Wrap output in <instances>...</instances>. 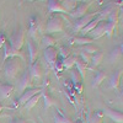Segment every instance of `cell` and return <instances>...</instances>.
<instances>
[{"label":"cell","instance_id":"obj_38","mask_svg":"<svg viewBox=\"0 0 123 123\" xmlns=\"http://www.w3.org/2000/svg\"><path fill=\"white\" fill-rule=\"evenodd\" d=\"M119 48H121V53H123V46H121Z\"/></svg>","mask_w":123,"mask_h":123},{"label":"cell","instance_id":"obj_14","mask_svg":"<svg viewBox=\"0 0 123 123\" xmlns=\"http://www.w3.org/2000/svg\"><path fill=\"white\" fill-rule=\"evenodd\" d=\"M123 70H116L112 73V75L110 76V87L111 89H118L119 87V80H121V75H122Z\"/></svg>","mask_w":123,"mask_h":123},{"label":"cell","instance_id":"obj_32","mask_svg":"<svg viewBox=\"0 0 123 123\" xmlns=\"http://www.w3.org/2000/svg\"><path fill=\"white\" fill-rule=\"evenodd\" d=\"M58 55H60L62 58H63V60L67 59L69 57V48L68 47H60L59 50H58Z\"/></svg>","mask_w":123,"mask_h":123},{"label":"cell","instance_id":"obj_1","mask_svg":"<svg viewBox=\"0 0 123 123\" xmlns=\"http://www.w3.org/2000/svg\"><path fill=\"white\" fill-rule=\"evenodd\" d=\"M18 70H20V62L16 58H10L4 68V75L6 79L12 80L16 78Z\"/></svg>","mask_w":123,"mask_h":123},{"label":"cell","instance_id":"obj_6","mask_svg":"<svg viewBox=\"0 0 123 123\" xmlns=\"http://www.w3.org/2000/svg\"><path fill=\"white\" fill-rule=\"evenodd\" d=\"M95 16H96V14H86L85 16L78 18L75 21V24H74V32H80V31H83V28L89 22H91L92 20L95 18Z\"/></svg>","mask_w":123,"mask_h":123},{"label":"cell","instance_id":"obj_24","mask_svg":"<svg viewBox=\"0 0 123 123\" xmlns=\"http://www.w3.org/2000/svg\"><path fill=\"white\" fill-rule=\"evenodd\" d=\"M92 38H89V37H75L73 38L71 43L74 44H83V46H87V44H92Z\"/></svg>","mask_w":123,"mask_h":123},{"label":"cell","instance_id":"obj_16","mask_svg":"<svg viewBox=\"0 0 123 123\" xmlns=\"http://www.w3.org/2000/svg\"><path fill=\"white\" fill-rule=\"evenodd\" d=\"M27 47H28V54H30V65H32L35 63V60L37 59V46H35L32 42H27Z\"/></svg>","mask_w":123,"mask_h":123},{"label":"cell","instance_id":"obj_18","mask_svg":"<svg viewBox=\"0 0 123 123\" xmlns=\"http://www.w3.org/2000/svg\"><path fill=\"white\" fill-rule=\"evenodd\" d=\"M57 42V39L53 37V36H50V35H46V36H43V38H42V47L46 49V48H49V47H53L54 46V43Z\"/></svg>","mask_w":123,"mask_h":123},{"label":"cell","instance_id":"obj_8","mask_svg":"<svg viewBox=\"0 0 123 123\" xmlns=\"http://www.w3.org/2000/svg\"><path fill=\"white\" fill-rule=\"evenodd\" d=\"M90 5H91V3H81L71 12H69V15L71 17H74V18L78 20V18H80V17H83V16L86 15V11H87V9L90 7Z\"/></svg>","mask_w":123,"mask_h":123},{"label":"cell","instance_id":"obj_29","mask_svg":"<svg viewBox=\"0 0 123 123\" xmlns=\"http://www.w3.org/2000/svg\"><path fill=\"white\" fill-rule=\"evenodd\" d=\"M112 11H113V10H112V7H111V6H107L105 10H102V11L98 14V16H97L96 18L98 20V21H101V20H106V17H108Z\"/></svg>","mask_w":123,"mask_h":123},{"label":"cell","instance_id":"obj_9","mask_svg":"<svg viewBox=\"0 0 123 123\" xmlns=\"http://www.w3.org/2000/svg\"><path fill=\"white\" fill-rule=\"evenodd\" d=\"M102 112H104V115H106L107 117H110L113 122H116V123H123V113H122V112H119L117 110H113V108H108V107H106Z\"/></svg>","mask_w":123,"mask_h":123},{"label":"cell","instance_id":"obj_11","mask_svg":"<svg viewBox=\"0 0 123 123\" xmlns=\"http://www.w3.org/2000/svg\"><path fill=\"white\" fill-rule=\"evenodd\" d=\"M31 80L32 79H31V76H30V71L26 70L24 73V75L21 76V79H20V81H18V91L25 92V90H27V87L31 84Z\"/></svg>","mask_w":123,"mask_h":123},{"label":"cell","instance_id":"obj_12","mask_svg":"<svg viewBox=\"0 0 123 123\" xmlns=\"http://www.w3.org/2000/svg\"><path fill=\"white\" fill-rule=\"evenodd\" d=\"M30 76L31 79H41L42 76V67H41L39 62H35V63L30 67Z\"/></svg>","mask_w":123,"mask_h":123},{"label":"cell","instance_id":"obj_37","mask_svg":"<svg viewBox=\"0 0 123 123\" xmlns=\"http://www.w3.org/2000/svg\"><path fill=\"white\" fill-rule=\"evenodd\" d=\"M121 91H122V95H123V83H122V85H121Z\"/></svg>","mask_w":123,"mask_h":123},{"label":"cell","instance_id":"obj_15","mask_svg":"<svg viewBox=\"0 0 123 123\" xmlns=\"http://www.w3.org/2000/svg\"><path fill=\"white\" fill-rule=\"evenodd\" d=\"M14 91V86L11 84H0V98L5 100L7 98L11 92Z\"/></svg>","mask_w":123,"mask_h":123},{"label":"cell","instance_id":"obj_27","mask_svg":"<svg viewBox=\"0 0 123 123\" xmlns=\"http://www.w3.org/2000/svg\"><path fill=\"white\" fill-rule=\"evenodd\" d=\"M102 117H104V112L97 111L89 118V123H102Z\"/></svg>","mask_w":123,"mask_h":123},{"label":"cell","instance_id":"obj_3","mask_svg":"<svg viewBox=\"0 0 123 123\" xmlns=\"http://www.w3.org/2000/svg\"><path fill=\"white\" fill-rule=\"evenodd\" d=\"M24 42H25V31L22 28H20L18 31H15L14 35L9 39V44L11 46L12 49L17 50V52L24 46Z\"/></svg>","mask_w":123,"mask_h":123},{"label":"cell","instance_id":"obj_5","mask_svg":"<svg viewBox=\"0 0 123 123\" xmlns=\"http://www.w3.org/2000/svg\"><path fill=\"white\" fill-rule=\"evenodd\" d=\"M43 54H44V59L47 62V64L50 68H54V65L57 63V58H58V50L54 47H49V48L44 49Z\"/></svg>","mask_w":123,"mask_h":123},{"label":"cell","instance_id":"obj_17","mask_svg":"<svg viewBox=\"0 0 123 123\" xmlns=\"http://www.w3.org/2000/svg\"><path fill=\"white\" fill-rule=\"evenodd\" d=\"M42 97H43V100H44V108H49L52 105H54L55 104V100H54V97L50 95V94H48V92H46L44 91V89L42 90Z\"/></svg>","mask_w":123,"mask_h":123},{"label":"cell","instance_id":"obj_30","mask_svg":"<svg viewBox=\"0 0 123 123\" xmlns=\"http://www.w3.org/2000/svg\"><path fill=\"white\" fill-rule=\"evenodd\" d=\"M76 57H68L67 59L63 60V68L64 69H70L73 65H75Z\"/></svg>","mask_w":123,"mask_h":123},{"label":"cell","instance_id":"obj_25","mask_svg":"<svg viewBox=\"0 0 123 123\" xmlns=\"http://www.w3.org/2000/svg\"><path fill=\"white\" fill-rule=\"evenodd\" d=\"M98 22H100V21H98V20L95 17V18L92 20L91 22H89V24H87V25H86V26L83 28V31H81V32H83L84 35H86V33H90L91 31H92V30H94V28H95V27L98 25Z\"/></svg>","mask_w":123,"mask_h":123},{"label":"cell","instance_id":"obj_33","mask_svg":"<svg viewBox=\"0 0 123 123\" xmlns=\"http://www.w3.org/2000/svg\"><path fill=\"white\" fill-rule=\"evenodd\" d=\"M80 57L83 58L81 60H83V62H85L86 64H89V63H90V60H91V57H90L89 54H86V53H84V52H80Z\"/></svg>","mask_w":123,"mask_h":123},{"label":"cell","instance_id":"obj_21","mask_svg":"<svg viewBox=\"0 0 123 123\" xmlns=\"http://www.w3.org/2000/svg\"><path fill=\"white\" fill-rule=\"evenodd\" d=\"M106 73L105 71H97L96 73V76L94 78V80H92V87H97V86H100V84L104 81L105 79H106Z\"/></svg>","mask_w":123,"mask_h":123},{"label":"cell","instance_id":"obj_22","mask_svg":"<svg viewBox=\"0 0 123 123\" xmlns=\"http://www.w3.org/2000/svg\"><path fill=\"white\" fill-rule=\"evenodd\" d=\"M75 65H76V69H78V71H79L80 76H81V78L84 79V78H85V71H86V67H87V64L85 63V62H83L81 59L76 58Z\"/></svg>","mask_w":123,"mask_h":123},{"label":"cell","instance_id":"obj_7","mask_svg":"<svg viewBox=\"0 0 123 123\" xmlns=\"http://www.w3.org/2000/svg\"><path fill=\"white\" fill-rule=\"evenodd\" d=\"M3 48H4V55H3V62H1V64L5 63V60H6L7 58H16V57H20L21 59H24V55L20 53V52H17V50L12 49L11 46H10L7 42H5V44L3 46Z\"/></svg>","mask_w":123,"mask_h":123},{"label":"cell","instance_id":"obj_2","mask_svg":"<svg viewBox=\"0 0 123 123\" xmlns=\"http://www.w3.org/2000/svg\"><path fill=\"white\" fill-rule=\"evenodd\" d=\"M63 28H64L63 18H60L59 16H52L48 18L47 26H46V31L48 32V35L54 33V32H62Z\"/></svg>","mask_w":123,"mask_h":123},{"label":"cell","instance_id":"obj_13","mask_svg":"<svg viewBox=\"0 0 123 123\" xmlns=\"http://www.w3.org/2000/svg\"><path fill=\"white\" fill-rule=\"evenodd\" d=\"M48 10L50 12H62V14H68L67 10L63 7L60 1H55V0H49L48 1Z\"/></svg>","mask_w":123,"mask_h":123},{"label":"cell","instance_id":"obj_23","mask_svg":"<svg viewBox=\"0 0 123 123\" xmlns=\"http://www.w3.org/2000/svg\"><path fill=\"white\" fill-rule=\"evenodd\" d=\"M104 57H105V54L101 52V50H98V52H96L95 54H92L91 55V63H92V67H97V65H100L101 64V62H102V59H104Z\"/></svg>","mask_w":123,"mask_h":123},{"label":"cell","instance_id":"obj_26","mask_svg":"<svg viewBox=\"0 0 123 123\" xmlns=\"http://www.w3.org/2000/svg\"><path fill=\"white\" fill-rule=\"evenodd\" d=\"M119 55H121V48H119V47H116V48H113V49L110 52L108 59H110L111 63H115V62L119 58Z\"/></svg>","mask_w":123,"mask_h":123},{"label":"cell","instance_id":"obj_35","mask_svg":"<svg viewBox=\"0 0 123 123\" xmlns=\"http://www.w3.org/2000/svg\"><path fill=\"white\" fill-rule=\"evenodd\" d=\"M5 42H6V39H5V36L3 35V33H0V48H1L4 44H5Z\"/></svg>","mask_w":123,"mask_h":123},{"label":"cell","instance_id":"obj_10","mask_svg":"<svg viewBox=\"0 0 123 123\" xmlns=\"http://www.w3.org/2000/svg\"><path fill=\"white\" fill-rule=\"evenodd\" d=\"M42 90H43V89H30V90L25 91L24 94L20 96V98H18V104H20V105H25L28 100H31L33 96L38 95L39 92H42Z\"/></svg>","mask_w":123,"mask_h":123},{"label":"cell","instance_id":"obj_20","mask_svg":"<svg viewBox=\"0 0 123 123\" xmlns=\"http://www.w3.org/2000/svg\"><path fill=\"white\" fill-rule=\"evenodd\" d=\"M41 97H42V94H38V95L33 96L31 100H28L26 104H25V110H26V111H31V110H32V108L38 104V101L41 100Z\"/></svg>","mask_w":123,"mask_h":123},{"label":"cell","instance_id":"obj_39","mask_svg":"<svg viewBox=\"0 0 123 123\" xmlns=\"http://www.w3.org/2000/svg\"><path fill=\"white\" fill-rule=\"evenodd\" d=\"M1 110H3V106H1V105H0V111H1Z\"/></svg>","mask_w":123,"mask_h":123},{"label":"cell","instance_id":"obj_4","mask_svg":"<svg viewBox=\"0 0 123 123\" xmlns=\"http://www.w3.org/2000/svg\"><path fill=\"white\" fill-rule=\"evenodd\" d=\"M118 12L117 11H112L111 15L108 16L107 18V22L104 24L105 25V35L107 37H112V35H113L115 30H116V26H117V20H118Z\"/></svg>","mask_w":123,"mask_h":123},{"label":"cell","instance_id":"obj_36","mask_svg":"<svg viewBox=\"0 0 123 123\" xmlns=\"http://www.w3.org/2000/svg\"><path fill=\"white\" fill-rule=\"evenodd\" d=\"M10 123H27L25 119H21V118H14Z\"/></svg>","mask_w":123,"mask_h":123},{"label":"cell","instance_id":"obj_28","mask_svg":"<svg viewBox=\"0 0 123 123\" xmlns=\"http://www.w3.org/2000/svg\"><path fill=\"white\" fill-rule=\"evenodd\" d=\"M80 52H84L86 54H95L96 52H98V48L94 44H87V46H84V48Z\"/></svg>","mask_w":123,"mask_h":123},{"label":"cell","instance_id":"obj_34","mask_svg":"<svg viewBox=\"0 0 123 123\" xmlns=\"http://www.w3.org/2000/svg\"><path fill=\"white\" fill-rule=\"evenodd\" d=\"M70 75H71V79H73V83L76 85L78 83H79V79H78V75L75 76V73H74V71H71V73H70Z\"/></svg>","mask_w":123,"mask_h":123},{"label":"cell","instance_id":"obj_31","mask_svg":"<svg viewBox=\"0 0 123 123\" xmlns=\"http://www.w3.org/2000/svg\"><path fill=\"white\" fill-rule=\"evenodd\" d=\"M54 123H71L65 116L60 115V113H57L54 116Z\"/></svg>","mask_w":123,"mask_h":123},{"label":"cell","instance_id":"obj_19","mask_svg":"<svg viewBox=\"0 0 123 123\" xmlns=\"http://www.w3.org/2000/svg\"><path fill=\"white\" fill-rule=\"evenodd\" d=\"M90 33L92 36V39H96V38L102 37V36L105 35V25H97Z\"/></svg>","mask_w":123,"mask_h":123}]
</instances>
